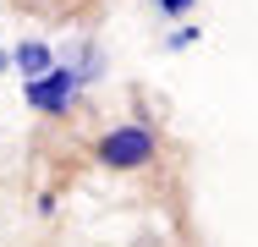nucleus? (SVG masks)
<instances>
[{"label": "nucleus", "mask_w": 258, "mask_h": 247, "mask_svg": "<svg viewBox=\"0 0 258 247\" xmlns=\"http://www.w3.org/2000/svg\"><path fill=\"white\" fill-rule=\"evenodd\" d=\"M99 159L110 170H138V165L154 159V132H149V127H115L99 143Z\"/></svg>", "instance_id": "obj_1"}, {"label": "nucleus", "mask_w": 258, "mask_h": 247, "mask_svg": "<svg viewBox=\"0 0 258 247\" xmlns=\"http://www.w3.org/2000/svg\"><path fill=\"white\" fill-rule=\"evenodd\" d=\"M77 88H83V77H77L72 66H50L39 83H28V104H39V110H66Z\"/></svg>", "instance_id": "obj_2"}, {"label": "nucleus", "mask_w": 258, "mask_h": 247, "mask_svg": "<svg viewBox=\"0 0 258 247\" xmlns=\"http://www.w3.org/2000/svg\"><path fill=\"white\" fill-rule=\"evenodd\" d=\"M11 60L22 66V77H28V83H39V77H44V72L55 66V60H50V49H44V44H22L17 55H11Z\"/></svg>", "instance_id": "obj_3"}, {"label": "nucleus", "mask_w": 258, "mask_h": 247, "mask_svg": "<svg viewBox=\"0 0 258 247\" xmlns=\"http://www.w3.org/2000/svg\"><path fill=\"white\" fill-rule=\"evenodd\" d=\"M159 6H165V11H187L192 0H159Z\"/></svg>", "instance_id": "obj_4"}]
</instances>
